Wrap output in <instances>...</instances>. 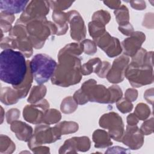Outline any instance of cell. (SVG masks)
Returning <instances> with one entry per match:
<instances>
[{"label": "cell", "mask_w": 154, "mask_h": 154, "mask_svg": "<svg viewBox=\"0 0 154 154\" xmlns=\"http://www.w3.org/2000/svg\"><path fill=\"white\" fill-rule=\"evenodd\" d=\"M28 70L22 52L6 49L0 54V78L5 83L18 89L25 81Z\"/></svg>", "instance_id": "1"}, {"label": "cell", "mask_w": 154, "mask_h": 154, "mask_svg": "<svg viewBox=\"0 0 154 154\" xmlns=\"http://www.w3.org/2000/svg\"><path fill=\"white\" fill-rule=\"evenodd\" d=\"M59 64L52 76V82L63 87L79 83L82 78L81 60L76 55L60 51Z\"/></svg>", "instance_id": "2"}, {"label": "cell", "mask_w": 154, "mask_h": 154, "mask_svg": "<svg viewBox=\"0 0 154 154\" xmlns=\"http://www.w3.org/2000/svg\"><path fill=\"white\" fill-rule=\"evenodd\" d=\"M29 69L34 80L38 84L46 82L53 76L57 64L49 56L38 54L29 63Z\"/></svg>", "instance_id": "3"}, {"label": "cell", "mask_w": 154, "mask_h": 154, "mask_svg": "<svg viewBox=\"0 0 154 154\" xmlns=\"http://www.w3.org/2000/svg\"><path fill=\"white\" fill-rule=\"evenodd\" d=\"M26 28L29 34L28 38L35 49L41 48L47 38L57 32L55 25L46 19L32 20L27 24Z\"/></svg>", "instance_id": "4"}, {"label": "cell", "mask_w": 154, "mask_h": 154, "mask_svg": "<svg viewBox=\"0 0 154 154\" xmlns=\"http://www.w3.org/2000/svg\"><path fill=\"white\" fill-rule=\"evenodd\" d=\"M125 75L133 87H140L152 82V67L147 64L145 66H136L131 63L125 70Z\"/></svg>", "instance_id": "5"}, {"label": "cell", "mask_w": 154, "mask_h": 154, "mask_svg": "<svg viewBox=\"0 0 154 154\" xmlns=\"http://www.w3.org/2000/svg\"><path fill=\"white\" fill-rule=\"evenodd\" d=\"M49 1H32L28 5L17 22L23 24L28 21L46 19L45 16L49 13Z\"/></svg>", "instance_id": "6"}, {"label": "cell", "mask_w": 154, "mask_h": 154, "mask_svg": "<svg viewBox=\"0 0 154 154\" xmlns=\"http://www.w3.org/2000/svg\"><path fill=\"white\" fill-rule=\"evenodd\" d=\"M80 89L88 101L110 103L111 96L109 89H106L103 85H96V81L94 79L85 81Z\"/></svg>", "instance_id": "7"}, {"label": "cell", "mask_w": 154, "mask_h": 154, "mask_svg": "<svg viewBox=\"0 0 154 154\" xmlns=\"http://www.w3.org/2000/svg\"><path fill=\"white\" fill-rule=\"evenodd\" d=\"M61 135V132L57 126L54 128H50L46 125L38 126L35 129L34 135L29 140L28 147L32 149L33 146L43 143L54 142L60 138Z\"/></svg>", "instance_id": "8"}, {"label": "cell", "mask_w": 154, "mask_h": 154, "mask_svg": "<svg viewBox=\"0 0 154 154\" xmlns=\"http://www.w3.org/2000/svg\"><path fill=\"white\" fill-rule=\"evenodd\" d=\"M100 126L109 129V136L116 141H120L123 136L124 126L122 118L115 112L103 115L99 120Z\"/></svg>", "instance_id": "9"}, {"label": "cell", "mask_w": 154, "mask_h": 154, "mask_svg": "<svg viewBox=\"0 0 154 154\" xmlns=\"http://www.w3.org/2000/svg\"><path fill=\"white\" fill-rule=\"evenodd\" d=\"M97 45L103 50L108 56L114 57L119 55L122 48L119 40L112 37L106 31L100 37L94 39Z\"/></svg>", "instance_id": "10"}, {"label": "cell", "mask_w": 154, "mask_h": 154, "mask_svg": "<svg viewBox=\"0 0 154 154\" xmlns=\"http://www.w3.org/2000/svg\"><path fill=\"white\" fill-rule=\"evenodd\" d=\"M48 108H49V103L44 99L36 105H26L23 108V118L29 123H40L42 122L44 112Z\"/></svg>", "instance_id": "11"}, {"label": "cell", "mask_w": 154, "mask_h": 154, "mask_svg": "<svg viewBox=\"0 0 154 154\" xmlns=\"http://www.w3.org/2000/svg\"><path fill=\"white\" fill-rule=\"evenodd\" d=\"M67 14L68 21L70 23V35L73 40L79 41L85 37V27L84 22L76 11H70Z\"/></svg>", "instance_id": "12"}, {"label": "cell", "mask_w": 154, "mask_h": 154, "mask_svg": "<svg viewBox=\"0 0 154 154\" xmlns=\"http://www.w3.org/2000/svg\"><path fill=\"white\" fill-rule=\"evenodd\" d=\"M129 58L125 55H122L116 58L112 64V68L108 71L106 77L111 83L121 82L124 78V74Z\"/></svg>", "instance_id": "13"}, {"label": "cell", "mask_w": 154, "mask_h": 154, "mask_svg": "<svg viewBox=\"0 0 154 154\" xmlns=\"http://www.w3.org/2000/svg\"><path fill=\"white\" fill-rule=\"evenodd\" d=\"M122 141L132 149H137L142 146L143 142L142 133L136 125H128Z\"/></svg>", "instance_id": "14"}, {"label": "cell", "mask_w": 154, "mask_h": 154, "mask_svg": "<svg viewBox=\"0 0 154 154\" xmlns=\"http://www.w3.org/2000/svg\"><path fill=\"white\" fill-rule=\"evenodd\" d=\"M145 40V35L141 32H133L131 37L124 40L122 45L124 48L125 54L129 56H134L140 49L142 43Z\"/></svg>", "instance_id": "15"}, {"label": "cell", "mask_w": 154, "mask_h": 154, "mask_svg": "<svg viewBox=\"0 0 154 154\" xmlns=\"http://www.w3.org/2000/svg\"><path fill=\"white\" fill-rule=\"evenodd\" d=\"M29 2L28 1L1 0L0 8L1 11L14 14L23 11Z\"/></svg>", "instance_id": "16"}, {"label": "cell", "mask_w": 154, "mask_h": 154, "mask_svg": "<svg viewBox=\"0 0 154 154\" xmlns=\"http://www.w3.org/2000/svg\"><path fill=\"white\" fill-rule=\"evenodd\" d=\"M10 128L19 140L25 141L29 140L32 132V128L30 126L20 121L15 120L11 123Z\"/></svg>", "instance_id": "17"}, {"label": "cell", "mask_w": 154, "mask_h": 154, "mask_svg": "<svg viewBox=\"0 0 154 154\" xmlns=\"http://www.w3.org/2000/svg\"><path fill=\"white\" fill-rule=\"evenodd\" d=\"M90 144V142L88 137H73L66 140L60 150L79 149L81 151H86L89 149Z\"/></svg>", "instance_id": "18"}, {"label": "cell", "mask_w": 154, "mask_h": 154, "mask_svg": "<svg viewBox=\"0 0 154 154\" xmlns=\"http://www.w3.org/2000/svg\"><path fill=\"white\" fill-rule=\"evenodd\" d=\"M23 93L16 89H12L10 87H4L1 89V101L5 105L16 103L19 99L25 97Z\"/></svg>", "instance_id": "19"}, {"label": "cell", "mask_w": 154, "mask_h": 154, "mask_svg": "<svg viewBox=\"0 0 154 154\" xmlns=\"http://www.w3.org/2000/svg\"><path fill=\"white\" fill-rule=\"evenodd\" d=\"M52 19L55 21L57 27V35L64 34L67 30L68 21L67 14L61 11H54L52 13Z\"/></svg>", "instance_id": "20"}, {"label": "cell", "mask_w": 154, "mask_h": 154, "mask_svg": "<svg viewBox=\"0 0 154 154\" xmlns=\"http://www.w3.org/2000/svg\"><path fill=\"white\" fill-rule=\"evenodd\" d=\"M93 139L96 147H105L112 144L109 135L103 130L97 129L93 133Z\"/></svg>", "instance_id": "21"}, {"label": "cell", "mask_w": 154, "mask_h": 154, "mask_svg": "<svg viewBox=\"0 0 154 154\" xmlns=\"http://www.w3.org/2000/svg\"><path fill=\"white\" fill-rule=\"evenodd\" d=\"M46 93V88L44 85L34 86L28 97V102L31 103H35L43 99Z\"/></svg>", "instance_id": "22"}, {"label": "cell", "mask_w": 154, "mask_h": 154, "mask_svg": "<svg viewBox=\"0 0 154 154\" xmlns=\"http://www.w3.org/2000/svg\"><path fill=\"white\" fill-rule=\"evenodd\" d=\"M114 14L116 17L117 22L120 26H123L129 24V11L128 8L125 5H122L121 7L114 11Z\"/></svg>", "instance_id": "23"}, {"label": "cell", "mask_w": 154, "mask_h": 154, "mask_svg": "<svg viewBox=\"0 0 154 154\" xmlns=\"http://www.w3.org/2000/svg\"><path fill=\"white\" fill-rule=\"evenodd\" d=\"M61 119L60 112L55 109H46L45 112L42 119V122L51 125L55 123Z\"/></svg>", "instance_id": "24"}, {"label": "cell", "mask_w": 154, "mask_h": 154, "mask_svg": "<svg viewBox=\"0 0 154 154\" xmlns=\"http://www.w3.org/2000/svg\"><path fill=\"white\" fill-rule=\"evenodd\" d=\"M88 28L90 35L93 37L94 40L99 38L106 32L105 25L95 21H92L88 23Z\"/></svg>", "instance_id": "25"}, {"label": "cell", "mask_w": 154, "mask_h": 154, "mask_svg": "<svg viewBox=\"0 0 154 154\" xmlns=\"http://www.w3.org/2000/svg\"><path fill=\"white\" fill-rule=\"evenodd\" d=\"M77 103L73 97H66L62 102L61 105V110L65 114H69L74 112L77 108Z\"/></svg>", "instance_id": "26"}, {"label": "cell", "mask_w": 154, "mask_h": 154, "mask_svg": "<svg viewBox=\"0 0 154 154\" xmlns=\"http://www.w3.org/2000/svg\"><path fill=\"white\" fill-rule=\"evenodd\" d=\"M57 126L60 129L61 134L73 133L78 129V125L73 122H63L57 125Z\"/></svg>", "instance_id": "27"}, {"label": "cell", "mask_w": 154, "mask_h": 154, "mask_svg": "<svg viewBox=\"0 0 154 154\" xmlns=\"http://www.w3.org/2000/svg\"><path fill=\"white\" fill-rule=\"evenodd\" d=\"M0 149L1 153H11L15 149V145L7 136L1 135Z\"/></svg>", "instance_id": "28"}, {"label": "cell", "mask_w": 154, "mask_h": 154, "mask_svg": "<svg viewBox=\"0 0 154 154\" xmlns=\"http://www.w3.org/2000/svg\"><path fill=\"white\" fill-rule=\"evenodd\" d=\"M111 19L109 13L105 10H100L93 14L92 19L93 21H95L99 23H101L103 25H106L108 23Z\"/></svg>", "instance_id": "29"}, {"label": "cell", "mask_w": 154, "mask_h": 154, "mask_svg": "<svg viewBox=\"0 0 154 154\" xmlns=\"http://www.w3.org/2000/svg\"><path fill=\"white\" fill-rule=\"evenodd\" d=\"M100 62H101V61L99 58L90 60L87 63L84 64L81 67V73L84 75H87L92 73L93 70L94 72V68L93 66Z\"/></svg>", "instance_id": "30"}, {"label": "cell", "mask_w": 154, "mask_h": 154, "mask_svg": "<svg viewBox=\"0 0 154 154\" xmlns=\"http://www.w3.org/2000/svg\"><path fill=\"white\" fill-rule=\"evenodd\" d=\"M134 114L140 119L144 120L148 117L150 114V109L144 103H139L137 105Z\"/></svg>", "instance_id": "31"}, {"label": "cell", "mask_w": 154, "mask_h": 154, "mask_svg": "<svg viewBox=\"0 0 154 154\" xmlns=\"http://www.w3.org/2000/svg\"><path fill=\"white\" fill-rule=\"evenodd\" d=\"M73 1H49V5L54 10V11H62L66 8H68L71 4H73Z\"/></svg>", "instance_id": "32"}, {"label": "cell", "mask_w": 154, "mask_h": 154, "mask_svg": "<svg viewBox=\"0 0 154 154\" xmlns=\"http://www.w3.org/2000/svg\"><path fill=\"white\" fill-rule=\"evenodd\" d=\"M83 51L88 55H93L96 51L97 48L94 42L90 40H85L81 42Z\"/></svg>", "instance_id": "33"}, {"label": "cell", "mask_w": 154, "mask_h": 154, "mask_svg": "<svg viewBox=\"0 0 154 154\" xmlns=\"http://www.w3.org/2000/svg\"><path fill=\"white\" fill-rule=\"evenodd\" d=\"M110 92V103H114L119 101L122 96V90L117 85H112L108 88Z\"/></svg>", "instance_id": "34"}, {"label": "cell", "mask_w": 154, "mask_h": 154, "mask_svg": "<svg viewBox=\"0 0 154 154\" xmlns=\"http://www.w3.org/2000/svg\"><path fill=\"white\" fill-rule=\"evenodd\" d=\"M117 108L123 113H126L131 111L132 109L133 105L131 102L128 99H123L122 100H119L117 103Z\"/></svg>", "instance_id": "35"}, {"label": "cell", "mask_w": 154, "mask_h": 154, "mask_svg": "<svg viewBox=\"0 0 154 154\" xmlns=\"http://www.w3.org/2000/svg\"><path fill=\"white\" fill-rule=\"evenodd\" d=\"M20 115V111L16 108H12L6 113V120L8 123H11L17 119Z\"/></svg>", "instance_id": "36"}, {"label": "cell", "mask_w": 154, "mask_h": 154, "mask_svg": "<svg viewBox=\"0 0 154 154\" xmlns=\"http://www.w3.org/2000/svg\"><path fill=\"white\" fill-rule=\"evenodd\" d=\"M109 67H111L110 64L107 61H104L102 63L101 67L100 68L99 71L97 73V75L100 78L106 77L108 71L109 70Z\"/></svg>", "instance_id": "37"}, {"label": "cell", "mask_w": 154, "mask_h": 154, "mask_svg": "<svg viewBox=\"0 0 154 154\" xmlns=\"http://www.w3.org/2000/svg\"><path fill=\"white\" fill-rule=\"evenodd\" d=\"M137 91L136 90L129 88L128 89L125 93V98L128 100L132 102L135 100L137 97Z\"/></svg>", "instance_id": "38"}, {"label": "cell", "mask_w": 154, "mask_h": 154, "mask_svg": "<svg viewBox=\"0 0 154 154\" xmlns=\"http://www.w3.org/2000/svg\"><path fill=\"white\" fill-rule=\"evenodd\" d=\"M119 29L124 35H131L134 32L133 27L130 23L126 25H123V26H119Z\"/></svg>", "instance_id": "39"}, {"label": "cell", "mask_w": 154, "mask_h": 154, "mask_svg": "<svg viewBox=\"0 0 154 154\" xmlns=\"http://www.w3.org/2000/svg\"><path fill=\"white\" fill-rule=\"evenodd\" d=\"M129 3L132 8L138 10H142L146 7V2L143 1H131Z\"/></svg>", "instance_id": "40"}, {"label": "cell", "mask_w": 154, "mask_h": 154, "mask_svg": "<svg viewBox=\"0 0 154 154\" xmlns=\"http://www.w3.org/2000/svg\"><path fill=\"white\" fill-rule=\"evenodd\" d=\"M103 3L108 7L115 10H117L119 8H120L121 5V2L119 1H103Z\"/></svg>", "instance_id": "41"}, {"label": "cell", "mask_w": 154, "mask_h": 154, "mask_svg": "<svg viewBox=\"0 0 154 154\" xmlns=\"http://www.w3.org/2000/svg\"><path fill=\"white\" fill-rule=\"evenodd\" d=\"M138 122V120L137 117L134 114H131L127 117V122L129 126L136 125Z\"/></svg>", "instance_id": "42"}]
</instances>
